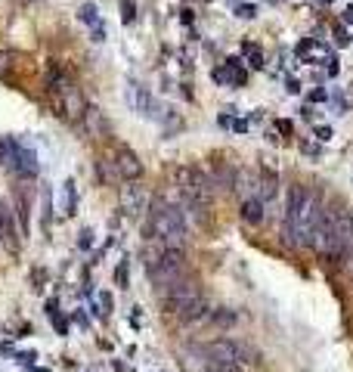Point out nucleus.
Instances as JSON below:
<instances>
[{"label": "nucleus", "mask_w": 353, "mask_h": 372, "mask_svg": "<svg viewBox=\"0 0 353 372\" xmlns=\"http://www.w3.org/2000/svg\"><path fill=\"white\" fill-rule=\"evenodd\" d=\"M149 232L155 239H161L164 248H183L186 239V217L180 208H174L171 202L158 199L149 211Z\"/></svg>", "instance_id": "nucleus-1"}, {"label": "nucleus", "mask_w": 353, "mask_h": 372, "mask_svg": "<svg viewBox=\"0 0 353 372\" xmlns=\"http://www.w3.org/2000/svg\"><path fill=\"white\" fill-rule=\"evenodd\" d=\"M155 292L161 298L164 313H174V317H180V313L189 310L195 301H202V285H198V279H192V276H183V279H176V282L164 285V288H155Z\"/></svg>", "instance_id": "nucleus-2"}, {"label": "nucleus", "mask_w": 353, "mask_h": 372, "mask_svg": "<svg viewBox=\"0 0 353 372\" xmlns=\"http://www.w3.org/2000/svg\"><path fill=\"white\" fill-rule=\"evenodd\" d=\"M146 270H149V279L155 288L171 285L176 279H183V273H186V251L183 248H164L158 254V261H152Z\"/></svg>", "instance_id": "nucleus-3"}, {"label": "nucleus", "mask_w": 353, "mask_h": 372, "mask_svg": "<svg viewBox=\"0 0 353 372\" xmlns=\"http://www.w3.org/2000/svg\"><path fill=\"white\" fill-rule=\"evenodd\" d=\"M0 165H6L22 177H34L38 174V155L9 137V140H0Z\"/></svg>", "instance_id": "nucleus-4"}, {"label": "nucleus", "mask_w": 353, "mask_h": 372, "mask_svg": "<svg viewBox=\"0 0 353 372\" xmlns=\"http://www.w3.org/2000/svg\"><path fill=\"white\" fill-rule=\"evenodd\" d=\"M202 354L208 360V366H239L242 363L239 341H229V338H217V341L202 344Z\"/></svg>", "instance_id": "nucleus-5"}, {"label": "nucleus", "mask_w": 353, "mask_h": 372, "mask_svg": "<svg viewBox=\"0 0 353 372\" xmlns=\"http://www.w3.org/2000/svg\"><path fill=\"white\" fill-rule=\"evenodd\" d=\"M115 174L121 180H131V183L143 177V161H139V155L131 146H118L115 149Z\"/></svg>", "instance_id": "nucleus-6"}, {"label": "nucleus", "mask_w": 353, "mask_h": 372, "mask_svg": "<svg viewBox=\"0 0 353 372\" xmlns=\"http://www.w3.org/2000/svg\"><path fill=\"white\" fill-rule=\"evenodd\" d=\"M211 78H214L217 84H232V87H242L248 75H245V68H242V59H239V56H232V59H226L220 68H214V72H211Z\"/></svg>", "instance_id": "nucleus-7"}, {"label": "nucleus", "mask_w": 353, "mask_h": 372, "mask_svg": "<svg viewBox=\"0 0 353 372\" xmlns=\"http://www.w3.org/2000/svg\"><path fill=\"white\" fill-rule=\"evenodd\" d=\"M0 239H3L6 251L19 254V245H22V232L16 230V220H13V214H9V208H6L3 202H0Z\"/></svg>", "instance_id": "nucleus-8"}, {"label": "nucleus", "mask_w": 353, "mask_h": 372, "mask_svg": "<svg viewBox=\"0 0 353 372\" xmlns=\"http://www.w3.org/2000/svg\"><path fill=\"white\" fill-rule=\"evenodd\" d=\"M127 99H131V106L139 115H155V99H152V93L143 84H131L127 87Z\"/></svg>", "instance_id": "nucleus-9"}, {"label": "nucleus", "mask_w": 353, "mask_h": 372, "mask_svg": "<svg viewBox=\"0 0 353 372\" xmlns=\"http://www.w3.org/2000/svg\"><path fill=\"white\" fill-rule=\"evenodd\" d=\"M121 208H124V214H139L146 208V192H143V186H124L121 189Z\"/></svg>", "instance_id": "nucleus-10"}, {"label": "nucleus", "mask_w": 353, "mask_h": 372, "mask_svg": "<svg viewBox=\"0 0 353 372\" xmlns=\"http://www.w3.org/2000/svg\"><path fill=\"white\" fill-rule=\"evenodd\" d=\"M84 127H87L90 137H102L105 131H109V124H105L99 109H84Z\"/></svg>", "instance_id": "nucleus-11"}, {"label": "nucleus", "mask_w": 353, "mask_h": 372, "mask_svg": "<svg viewBox=\"0 0 353 372\" xmlns=\"http://www.w3.org/2000/svg\"><path fill=\"white\" fill-rule=\"evenodd\" d=\"M208 323H211V326H217V329H232V326L239 323V313L229 310V307H217V310H211Z\"/></svg>", "instance_id": "nucleus-12"}, {"label": "nucleus", "mask_w": 353, "mask_h": 372, "mask_svg": "<svg viewBox=\"0 0 353 372\" xmlns=\"http://www.w3.org/2000/svg\"><path fill=\"white\" fill-rule=\"evenodd\" d=\"M242 220L251 224V227H257L264 220V202L261 199H245L242 202Z\"/></svg>", "instance_id": "nucleus-13"}, {"label": "nucleus", "mask_w": 353, "mask_h": 372, "mask_svg": "<svg viewBox=\"0 0 353 372\" xmlns=\"http://www.w3.org/2000/svg\"><path fill=\"white\" fill-rule=\"evenodd\" d=\"M208 317H211V304H208L205 298H202V301H195L189 310H183V313H180V320H183V323H202V320H208Z\"/></svg>", "instance_id": "nucleus-14"}, {"label": "nucleus", "mask_w": 353, "mask_h": 372, "mask_svg": "<svg viewBox=\"0 0 353 372\" xmlns=\"http://www.w3.org/2000/svg\"><path fill=\"white\" fill-rule=\"evenodd\" d=\"M78 16H81V22H87L93 31H99V16H96V6H93V3H84V6L78 9Z\"/></svg>", "instance_id": "nucleus-15"}, {"label": "nucleus", "mask_w": 353, "mask_h": 372, "mask_svg": "<svg viewBox=\"0 0 353 372\" xmlns=\"http://www.w3.org/2000/svg\"><path fill=\"white\" fill-rule=\"evenodd\" d=\"M257 189H261V202L264 199H273V195H276V177H273V174L261 177V186H257Z\"/></svg>", "instance_id": "nucleus-16"}, {"label": "nucleus", "mask_w": 353, "mask_h": 372, "mask_svg": "<svg viewBox=\"0 0 353 372\" xmlns=\"http://www.w3.org/2000/svg\"><path fill=\"white\" fill-rule=\"evenodd\" d=\"M75 208H78V189H75V183L68 180L65 183V214H75Z\"/></svg>", "instance_id": "nucleus-17"}, {"label": "nucleus", "mask_w": 353, "mask_h": 372, "mask_svg": "<svg viewBox=\"0 0 353 372\" xmlns=\"http://www.w3.org/2000/svg\"><path fill=\"white\" fill-rule=\"evenodd\" d=\"M16 202H19V220H22V232L28 230V195L25 192H19L16 195Z\"/></svg>", "instance_id": "nucleus-18"}, {"label": "nucleus", "mask_w": 353, "mask_h": 372, "mask_svg": "<svg viewBox=\"0 0 353 372\" xmlns=\"http://www.w3.org/2000/svg\"><path fill=\"white\" fill-rule=\"evenodd\" d=\"M121 19L131 25V22L136 19V6H133V0H121Z\"/></svg>", "instance_id": "nucleus-19"}, {"label": "nucleus", "mask_w": 353, "mask_h": 372, "mask_svg": "<svg viewBox=\"0 0 353 372\" xmlns=\"http://www.w3.org/2000/svg\"><path fill=\"white\" fill-rule=\"evenodd\" d=\"M235 13H239V16H242V19H254V16H257V9H254V6H251V3H242V6H239V9H235Z\"/></svg>", "instance_id": "nucleus-20"}, {"label": "nucleus", "mask_w": 353, "mask_h": 372, "mask_svg": "<svg viewBox=\"0 0 353 372\" xmlns=\"http://www.w3.org/2000/svg\"><path fill=\"white\" fill-rule=\"evenodd\" d=\"M313 46H316V41H313V38H307V41H301V44H298V56H307V53L313 50Z\"/></svg>", "instance_id": "nucleus-21"}, {"label": "nucleus", "mask_w": 353, "mask_h": 372, "mask_svg": "<svg viewBox=\"0 0 353 372\" xmlns=\"http://www.w3.org/2000/svg\"><path fill=\"white\" fill-rule=\"evenodd\" d=\"M316 137H319L322 143H328V140H332V127H328V124H319V127H316Z\"/></svg>", "instance_id": "nucleus-22"}, {"label": "nucleus", "mask_w": 353, "mask_h": 372, "mask_svg": "<svg viewBox=\"0 0 353 372\" xmlns=\"http://www.w3.org/2000/svg\"><path fill=\"white\" fill-rule=\"evenodd\" d=\"M78 245H81V248H90V245H93V232H90V230H84V232H81Z\"/></svg>", "instance_id": "nucleus-23"}, {"label": "nucleus", "mask_w": 353, "mask_h": 372, "mask_svg": "<svg viewBox=\"0 0 353 372\" xmlns=\"http://www.w3.org/2000/svg\"><path fill=\"white\" fill-rule=\"evenodd\" d=\"M6 68H13V56H9V53H0V75H3Z\"/></svg>", "instance_id": "nucleus-24"}, {"label": "nucleus", "mask_w": 353, "mask_h": 372, "mask_svg": "<svg viewBox=\"0 0 353 372\" xmlns=\"http://www.w3.org/2000/svg\"><path fill=\"white\" fill-rule=\"evenodd\" d=\"M115 279H118V282H121V285H127V261H121V267H118Z\"/></svg>", "instance_id": "nucleus-25"}, {"label": "nucleus", "mask_w": 353, "mask_h": 372, "mask_svg": "<svg viewBox=\"0 0 353 372\" xmlns=\"http://www.w3.org/2000/svg\"><path fill=\"white\" fill-rule=\"evenodd\" d=\"M99 304H102V313H109V310H112V295L102 292V295H99Z\"/></svg>", "instance_id": "nucleus-26"}, {"label": "nucleus", "mask_w": 353, "mask_h": 372, "mask_svg": "<svg viewBox=\"0 0 353 372\" xmlns=\"http://www.w3.org/2000/svg\"><path fill=\"white\" fill-rule=\"evenodd\" d=\"M276 127H279V131L285 134V137H291V134H294V124H291V121H276Z\"/></svg>", "instance_id": "nucleus-27"}, {"label": "nucleus", "mask_w": 353, "mask_h": 372, "mask_svg": "<svg viewBox=\"0 0 353 372\" xmlns=\"http://www.w3.org/2000/svg\"><path fill=\"white\" fill-rule=\"evenodd\" d=\"M301 146H304V152L313 155V158H319V152H322V149H319V146H313V143H301Z\"/></svg>", "instance_id": "nucleus-28"}, {"label": "nucleus", "mask_w": 353, "mask_h": 372, "mask_svg": "<svg viewBox=\"0 0 353 372\" xmlns=\"http://www.w3.org/2000/svg\"><path fill=\"white\" fill-rule=\"evenodd\" d=\"M205 372H242L239 366H208Z\"/></svg>", "instance_id": "nucleus-29"}, {"label": "nucleus", "mask_w": 353, "mask_h": 372, "mask_svg": "<svg viewBox=\"0 0 353 372\" xmlns=\"http://www.w3.org/2000/svg\"><path fill=\"white\" fill-rule=\"evenodd\" d=\"M53 326H56V332H59V335H65V329H68V323H65L62 317H53Z\"/></svg>", "instance_id": "nucleus-30"}, {"label": "nucleus", "mask_w": 353, "mask_h": 372, "mask_svg": "<svg viewBox=\"0 0 353 372\" xmlns=\"http://www.w3.org/2000/svg\"><path fill=\"white\" fill-rule=\"evenodd\" d=\"M322 99H328L325 90H313V93H310V102H322Z\"/></svg>", "instance_id": "nucleus-31"}, {"label": "nucleus", "mask_w": 353, "mask_h": 372, "mask_svg": "<svg viewBox=\"0 0 353 372\" xmlns=\"http://www.w3.org/2000/svg\"><path fill=\"white\" fill-rule=\"evenodd\" d=\"M335 41H338V44H347L350 38H347V31H344V28H335Z\"/></svg>", "instance_id": "nucleus-32"}, {"label": "nucleus", "mask_w": 353, "mask_h": 372, "mask_svg": "<svg viewBox=\"0 0 353 372\" xmlns=\"http://www.w3.org/2000/svg\"><path fill=\"white\" fill-rule=\"evenodd\" d=\"M285 90H288V93H298V90H301V84H298L294 78H288V81H285Z\"/></svg>", "instance_id": "nucleus-33"}, {"label": "nucleus", "mask_w": 353, "mask_h": 372, "mask_svg": "<svg viewBox=\"0 0 353 372\" xmlns=\"http://www.w3.org/2000/svg\"><path fill=\"white\" fill-rule=\"evenodd\" d=\"M19 360H22V363H25V366H31L34 360H38V354H19Z\"/></svg>", "instance_id": "nucleus-34"}, {"label": "nucleus", "mask_w": 353, "mask_h": 372, "mask_svg": "<svg viewBox=\"0 0 353 372\" xmlns=\"http://www.w3.org/2000/svg\"><path fill=\"white\" fill-rule=\"evenodd\" d=\"M232 131H239V134H245V131H248V121H232Z\"/></svg>", "instance_id": "nucleus-35"}]
</instances>
